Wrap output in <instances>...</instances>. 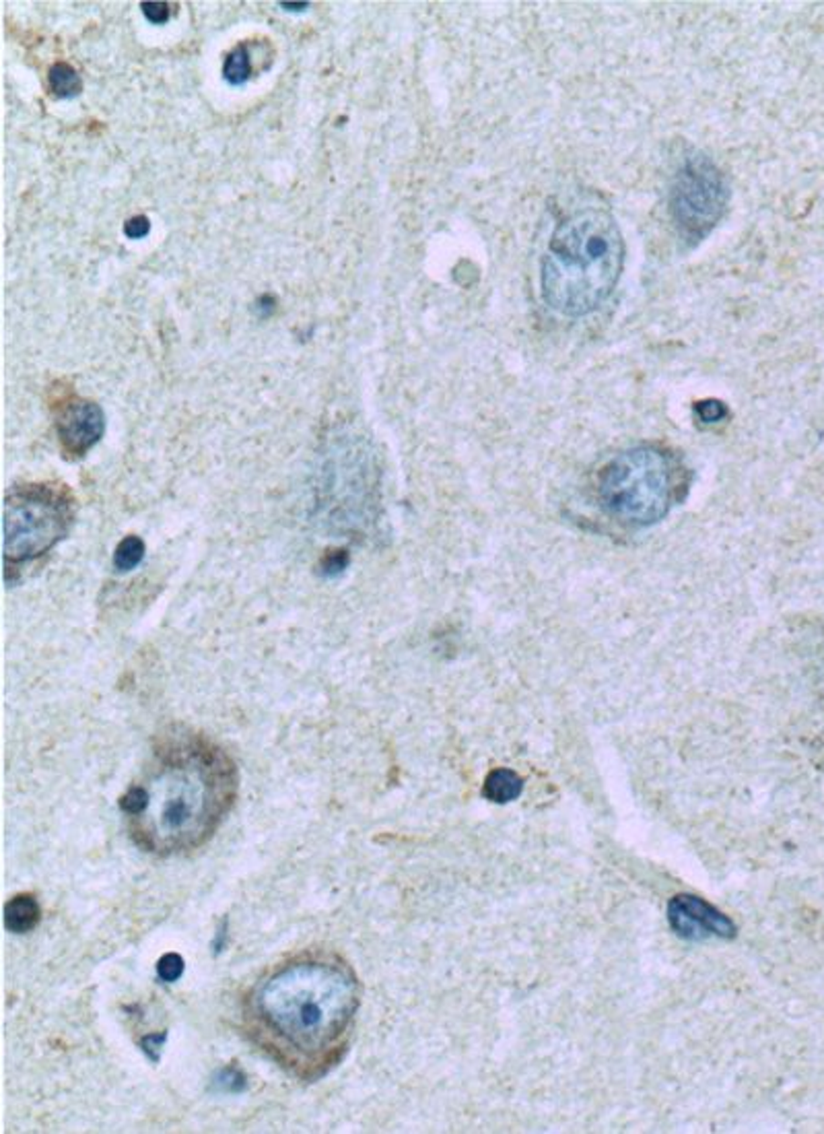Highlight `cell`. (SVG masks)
Segmentation results:
<instances>
[{"label":"cell","mask_w":824,"mask_h":1134,"mask_svg":"<svg viewBox=\"0 0 824 1134\" xmlns=\"http://www.w3.org/2000/svg\"><path fill=\"white\" fill-rule=\"evenodd\" d=\"M256 306H258V309H260V314H263V316H264V318H266V316H271V314L274 312V307H276V304H274V297H271V296H264V297H260V299H258V304H256Z\"/></svg>","instance_id":"ffe728a7"},{"label":"cell","mask_w":824,"mask_h":1134,"mask_svg":"<svg viewBox=\"0 0 824 1134\" xmlns=\"http://www.w3.org/2000/svg\"><path fill=\"white\" fill-rule=\"evenodd\" d=\"M75 520L70 491L54 483L15 487L5 502V561L37 559L68 535Z\"/></svg>","instance_id":"8992f818"},{"label":"cell","mask_w":824,"mask_h":1134,"mask_svg":"<svg viewBox=\"0 0 824 1134\" xmlns=\"http://www.w3.org/2000/svg\"><path fill=\"white\" fill-rule=\"evenodd\" d=\"M346 567H348V553L345 549L328 551L320 561V574L324 577H336L340 574H345Z\"/></svg>","instance_id":"2e32d148"},{"label":"cell","mask_w":824,"mask_h":1134,"mask_svg":"<svg viewBox=\"0 0 824 1134\" xmlns=\"http://www.w3.org/2000/svg\"><path fill=\"white\" fill-rule=\"evenodd\" d=\"M727 407L721 401H699L695 404V415L699 417V421L705 425H713V423H721L727 417Z\"/></svg>","instance_id":"9a60e30c"},{"label":"cell","mask_w":824,"mask_h":1134,"mask_svg":"<svg viewBox=\"0 0 824 1134\" xmlns=\"http://www.w3.org/2000/svg\"><path fill=\"white\" fill-rule=\"evenodd\" d=\"M521 790H524V780H521L515 772H511V769L499 767L487 775L485 786H482V795H485V798H489L490 803L505 805V803H511V800L515 798H520Z\"/></svg>","instance_id":"8fae6325"},{"label":"cell","mask_w":824,"mask_h":1134,"mask_svg":"<svg viewBox=\"0 0 824 1134\" xmlns=\"http://www.w3.org/2000/svg\"><path fill=\"white\" fill-rule=\"evenodd\" d=\"M145 551L147 546L142 543V538L134 535L122 538L114 551V567L118 572H130V569L139 567L140 561L145 559Z\"/></svg>","instance_id":"5bb4252c"},{"label":"cell","mask_w":824,"mask_h":1134,"mask_svg":"<svg viewBox=\"0 0 824 1134\" xmlns=\"http://www.w3.org/2000/svg\"><path fill=\"white\" fill-rule=\"evenodd\" d=\"M106 432V415L98 402L70 396L57 409V433L65 454L81 458Z\"/></svg>","instance_id":"9c48e42d"},{"label":"cell","mask_w":824,"mask_h":1134,"mask_svg":"<svg viewBox=\"0 0 824 1134\" xmlns=\"http://www.w3.org/2000/svg\"><path fill=\"white\" fill-rule=\"evenodd\" d=\"M624 240L602 209L577 211L552 232L542 258V299L567 318H583L604 304L623 273Z\"/></svg>","instance_id":"3957f363"},{"label":"cell","mask_w":824,"mask_h":1134,"mask_svg":"<svg viewBox=\"0 0 824 1134\" xmlns=\"http://www.w3.org/2000/svg\"><path fill=\"white\" fill-rule=\"evenodd\" d=\"M140 11L145 19L153 26H163L170 21V5L168 3H142Z\"/></svg>","instance_id":"ac0fdd59"},{"label":"cell","mask_w":824,"mask_h":1134,"mask_svg":"<svg viewBox=\"0 0 824 1134\" xmlns=\"http://www.w3.org/2000/svg\"><path fill=\"white\" fill-rule=\"evenodd\" d=\"M279 6H281L283 11H289V13H304V11L309 9V3H297V5L295 3H281Z\"/></svg>","instance_id":"44dd1931"},{"label":"cell","mask_w":824,"mask_h":1134,"mask_svg":"<svg viewBox=\"0 0 824 1134\" xmlns=\"http://www.w3.org/2000/svg\"><path fill=\"white\" fill-rule=\"evenodd\" d=\"M668 922L676 937L693 942L709 939L730 941L738 928L726 914L696 895H675L668 903Z\"/></svg>","instance_id":"ba28073f"},{"label":"cell","mask_w":824,"mask_h":1134,"mask_svg":"<svg viewBox=\"0 0 824 1134\" xmlns=\"http://www.w3.org/2000/svg\"><path fill=\"white\" fill-rule=\"evenodd\" d=\"M39 920H42V908H39V903L34 895H29V893L15 895V898L6 903L5 924L11 932L26 934L29 931H34V928L39 924Z\"/></svg>","instance_id":"30bf717a"},{"label":"cell","mask_w":824,"mask_h":1134,"mask_svg":"<svg viewBox=\"0 0 824 1134\" xmlns=\"http://www.w3.org/2000/svg\"><path fill=\"white\" fill-rule=\"evenodd\" d=\"M253 62L248 44H237L232 52L225 57L223 62V78L227 85L242 87L252 78Z\"/></svg>","instance_id":"7c38bea8"},{"label":"cell","mask_w":824,"mask_h":1134,"mask_svg":"<svg viewBox=\"0 0 824 1134\" xmlns=\"http://www.w3.org/2000/svg\"><path fill=\"white\" fill-rule=\"evenodd\" d=\"M361 994L345 957L328 949L301 951L268 967L245 993L243 1034L289 1077L320 1081L346 1056Z\"/></svg>","instance_id":"6da1fadb"},{"label":"cell","mask_w":824,"mask_h":1134,"mask_svg":"<svg viewBox=\"0 0 824 1134\" xmlns=\"http://www.w3.org/2000/svg\"><path fill=\"white\" fill-rule=\"evenodd\" d=\"M730 190L724 173L703 155L688 157L675 173L668 211L676 234L688 244L705 240L724 217Z\"/></svg>","instance_id":"52a82bcc"},{"label":"cell","mask_w":824,"mask_h":1134,"mask_svg":"<svg viewBox=\"0 0 824 1134\" xmlns=\"http://www.w3.org/2000/svg\"><path fill=\"white\" fill-rule=\"evenodd\" d=\"M47 85H50V91L60 99H73L83 91L81 77L67 62L52 65L50 73H47Z\"/></svg>","instance_id":"4fadbf2b"},{"label":"cell","mask_w":824,"mask_h":1134,"mask_svg":"<svg viewBox=\"0 0 824 1134\" xmlns=\"http://www.w3.org/2000/svg\"><path fill=\"white\" fill-rule=\"evenodd\" d=\"M149 234H150V221H149V217L137 215V217L126 219V224H124V235L126 237H130V240H142V237H147Z\"/></svg>","instance_id":"d6986e66"},{"label":"cell","mask_w":824,"mask_h":1134,"mask_svg":"<svg viewBox=\"0 0 824 1134\" xmlns=\"http://www.w3.org/2000/svg\"><path fill=\"white\" fill-rule=\"evenodd\" d=\"M377 463L361 440L328 443L315 485L318 515L335 533H366L377 515Z\"/></svg>","instance_id":"5b68a950"},{"label":"cell","mask_w":824,"mask_h":1134,"mask_svg":"<svg viewBox=\"0 0 824 1134\" xmlns=\"http://www.w3.org/2000/svg\"><path fill=\"white\" fill-rule=\"evenodd\" d=\"M157 973L160 978L165 982H176L181 973H184V959H181L178 953H168L165 957H161L160 965H157Z\"/></svg>","instance_id":"e0dca14e"},{"label":"cell","mask_w":824,"mask_h":1134,"mask_svg":"<svg viewBox=\"0 0 824 1134\" xmlns=\"http://www.w3.org/2000/svg\"><path fill=\"white\" fill-rule=\"evenodd\" d=\"M237 786L235 764L223 749L201 734H171L120 798L130 839L161 858L194 852L227 819Z\"/></svg>","instance_id":"7a4b0ae2"},{"label":"cell","mask_w":824,"mask_h":1134,"mask_svg":"<svg viewBox=\"0 0 824 1134\" xmlns=\"http://www.w3.org/2000/svg\"><path fill=\"white\" fill-rule=\"evenodd\" d=\"M675 458L655 446L618 452L598 474V499L610 518L631 528H649L672 510L678 491Z\"/></svg>","instance_id":"277c9868"}]
</instances>
